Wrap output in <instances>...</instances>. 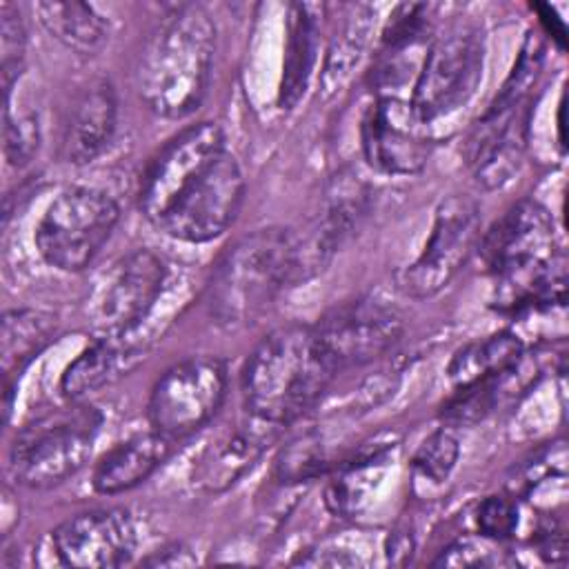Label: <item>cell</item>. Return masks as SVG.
Returning <instances> with one entry per match:
<instances>
[{
	"instance_id": "33",
	"label": "cell",
	"mask_w": 569,
	"mask_h": 569,
	"mask_svg": "<svg viewBox=\"0 0 569 569\" xmlns=\"http://www.w3.org/2000/svg\"><path fill=\"white\" fill-rule=\"evenodd\" d=\"M196 558L189 553L187 547L182 545H171V547H164L162 551H158L156 556L147 558L144 565H160V567H176V565H193Z\"/></svg>"
},
{
	"instance_id": "31",
	"label": "cell",
	"mask_w": 569,
	"mask_h": 569,
	"mask_svg": "<svg viewBox=\"0 0 569 569\" xmlns=\"http://www.w3.org/2000/svg\"><path fill=\"white\" fill-rule=\"evenodd\" d=\"M476 525L480 536L491 542L509 540L518 529V505L505 493L487 496L476 509Z\"/></svg>"
},
{
	"instance_id": "24",
	"label": "cell",
	"mask_w": 569,
	"mask_h": 569,
	"mask_svg": "<svg viewBox=\"0 0 569 569\" xmlns=\"http://www.w3.org/2000/svg\"><path fill=\"white\" fill-rule=\"evenodd\" d=\"M56 316L36 309H13L2 318V371L24 367L56 333Z\"/></svg>"
},
{
	"instance_id": "22",
	"label": "cell",
	"mask_w": 569,
	"mask_h": 569,
	"mask_svg": "<svg viewBox=\"0 0 569 569\" xmlns=\"http://www.w3.org/2000/svg\"><path fill=\"white\" fill-rule=\"evenodd\" d=\"M42 27L64 47L80 56H93L102 49L109 22L87 2H40L36 7Z\"/></svg>"
},
{
	"instance_id": "25",
	"label": "cell",
	"mask_w": 569,
	"mask_h": 569,
	"mask_svg": "<svg viewBox=\"0 0 569 569\" xmlns=\"http://www.w3.org/2000/svg\"><path fill=\"white\" fill-rule=\"evenodd\" d=\"M436 7L427 2L398 4L382 29V56L400 58L407 49L416 47L431 31Z\"/></svg>"
},
{
	"instance_id": "12",
	"label": "cell",
	"mask_w": 569,
	"mask_h": 569,
	"mask_svg": "<svg viewBox=\"0 0 569 569\" xmlns=\"http://www.w3.org/2000/svg\"><path fill=\"white\" fill-rule=\"evenodd\" d=\"M222 153L224 138L216 122H198L180 131L160 149L142 176L138 204L144 218L158 224L178 193Z\"/></svg>"
},
{
	"instance_id": "7",
	"label": "cell",
	"mask_w": 569,
	"mask_h": 569,
	"mask_svg": "<svg viewBox=\"0 0 569 569\" xmlns=\"http://www.w3.org/2000/svg\"><path fill=\"white\" fill-rule=\"evenodd\" d=\"M485 62V40L478 27L456 22L429 44L411 89L409 107L422 124L460 109L476 91Z\"/></svg>"
},
{
	"instance_id": "28",
	"label": "cell",
	"mask_w": 569,
	"mask_h": 569,
	"mask_svg": "<svg viewBox=\"0 0 569 569\" xmlns=\"http://www.w3.org/2000/svg\"><path fill=\"white\" fill-rule=\"evenodd\" d=\"M4 156L13 167H24L38 151L40 129L38 118L31 111H18L9 98H4Z\"/></svg>"
},
{
	"instance_id": "17",
	"label": "cell",
	"mask_w": 569,
	"mask_h": 569,
	"mask_svg": "<svg viewBox=\"0 0 569 569\" xmlns=\"http://www.w3.org/2000/svg\"><path fill=\"white\" fill-rule=\"evenodd\" d=\"M278 425H271L253 413L222 429L211 445L204 447L196 469L193 482L204 491L229 489L269 447L276 438Z\"/></svg>"
},
{
	"instance_id": "20",
	"label": "cell",
	"mask_w": 569,
	"mask_h": 569,
	"mask_svg": "<svg viewBox=\"0 0 569 569\" xmlns=\"http://www.w3.org/2000/svg\"><path fill=\"white\" fill-rule=\"evenodd\" d=\"M171 453V438L158 431L133 436L109 449L93 469V489L107 496L147 480Z\"/></svg>"
},
{
	"instance_id": "26",
	"label": "cell",
	"mask_w": 569,
	"mask_h": 569,
	"mask_svg": "<svg viewBox=\"0 0 569 569\" xmlns=\"http://www.w3.org/2000/svg\"><path fill=\"white\" fill-rule=\"evenodd\" d=\"M458 453H460V445H458L453 429L442 427L420 442V447L413 453L411 465H413V471L422 480L440 485L453 471Z\"/></svg>"
},
{
	"instance_id": "30",
	"label": "cell",
	"mask_w": 569,
	"mask_h": 569,
	"mask_svg": "<svg viewBox=\"0 0 569 569\" xmlns=\"http://www.w3.org/2000/svg\"><path fill=\"white\" fill-rule=\"evenodd\" d=\"M358 13H360V7H353V16H349L347 24L342 27L340 38L329 49L325 78H322L325 84L333 82L331 87H338L340 80L349 73V69L358 62L360 49L365 44V33H367V22H362Z\"/></svg>"
},
{
	"instance_id": "3",
	"label": "cell",
	"mask_w": 569,
	"mask_h": 569,
	"mask_svg": "<svg viewBox=\"0 0 569 569\" xmlns=\"http://www.w3.org/2000/svg\"><path fill=\"white\" fill-rule=\"evenodd\" d=\"M336 373L313 327H280L260 340L242 367L244 407L271 425H291L320 402Z\"/></svg>"
},
{
	"instance_id": "4",
	"label": "cell",
	"mask_w": 569,
	"mask_h": 569,
	"mask_svg": "<svg viewBox=\"0 0 569 569\" xmlns=\"http://www.w3.org/2000/svg\"><path fill=\"white\" fill-rule=\"evenodd\" d=\"M296 284L300 269L293 229H258L220 256L207 284V307L220 327L242 329Z\"/></svg>"
},
{
	"instance_id": "11",
	"label": "cell",
	"mask_w": 569,
	"mask_h": 569,
	"mask_svg": "<svg viewBox=\"0 0 569 569\" xmlns=\"http://www.w3.org/2000/svg\"><path fill=\"white\" fill-rule=\"evenodd\" d=\"M316 336L338 371L385 356L402 336V316L373 298L342 302L316 325Z\"/></svg>"
},
{
	"instance_id": "1",
	"label": "cell",
	"mask_w": 569,
	"mask_h": 569,
	"mask_svg": "<svg viewBox=\"0 0 569 569\" xmlns=\"http://www.w3.org/2000/svg\"><path fill=\"white\" fill-rule=\"evenodd\" d=\"M478 251L493 276V305L500 311L565 302L567 260L556 247L553 218L536 200L509 207L478 240Z\"/></svg>"
},
{
	"instance_id": "14",
	"label": "cell",
	"mask_w": 569,
	"mask_h": 569,
	"mask_svg": "<svg viewBox=\"0 0 569 569\" xmlns=\"http://www.w3.org/2000/svg\"><path fill=\"white\" fill-rule=\"evenodd\" d=\"M533 111V98L518 102H491L473 124L465 142V160L478 184L498 189L518 171Z\"/></svg>"
},
{
	"instance_id": "29",
	"label": "cell",
	"mask_w": 569,
	"mask_h": 569,
	"mask_svg": "<svg viewBox=\"0 0 569 569\" xmlns=\"http://www.w3.org/2000/svg\"><path fill=\"white\" fill-rule=\"evenodd\" d=\"M27 31L18 7L11 2L0 4V58H2V87L4 91L18 84L24 62Z\"/></svg>"
},
{
	"instance_id": "5",
	"label": "cell",
	"mask_w": 569,
	"mask_h": 569,
	"mask_svg": "<svg viewBox=\"0 0 569 569\" xmlns=\"http://www.w3.org/2000/svg\"><path fill=\"white\" fill-rule=\"evenodd\" d=\"M102 418L78 405L27 422L9 449V473L18 485L49 489L78 473L91 456Z\"/></svg>"
},
{
	"instance_id": "23",
	"label": "cell",
	"mask_w": 569,
	"mask_h": 569,
	"mask_svg": "<svg viewBox=\"0 0 569 569\" xmlns=\"http://www.w3.org/2000/svg\"><path fill=\"white\" fill-rule=\"evenodd\" d=\"M522 356L525 347L520 338L509 331H500L462 347L449 365V378L456 387H462L480 378L500 376L516 369L522 362Z\"/></svg>"
},
{
	"instance_id": "19",
	"label": "cell",
	"mask_w": 569,
	"mask_h": 569,
	"mask_svg": "<svg viewBox=\"0 0 569 569\" xmlns=\"http://www.w3.org/2000/svg\"><path fill=\"white\" fill-rule=\"evenodd\" d=\"M142 353L144 347L142 342L133 340V333L100 336L64 369L60 378V391L69 400H80L82 396L118 380L140 358H144Z\"/></svg>"
},
{
	"instance_id": "21",
	"label": "cell",
	"mask_w": 569,
	"mask_h": 569,
	"mask_svg": "<svg viewBox=\"0 0 569 569\" xmlns=\"http://www.w3.org/2000/svg\"><path fill=\"white\" fill-rule=\"evenodd\" d=\"M318 4L296 2L289 7L287 18V47L282 62V80L278 91V104L282 109L296 107L302 98L313 62H316V44H318Z\"/></svg>"
},
{
	"instance_id": "18",
	"label": "cell",
	"mask_w": 569,
	"mask_h": 569,
	"mask_svg": "<svg viewBox=\"0 0 569 569\" xmlns=\"http://www.w3.org/2000/svg\"><path fill=\"white\" fill-rule=\"evenodd\" d=\"M118 122V100L109 80L89 82L76 98L64 136L62 156L69 164L93 162L111 142Z\"/></svg>"
},
{
	"instance_id": "6",
	"label": "cell",
	"mask_w": 569,
	"mask_h": 569,
	"mask_svg": "<svg viewBox=\"0 0 569 569\" xmlns=\"http://www.w3.org/2000/svg\"><path fill=\"white\" fill-rule=\"evenodd\" d=\"M120 209L111 196L91 187L60 191L36 229L40 256L60 271H82L109 240Z\"/></svg>"
},
{
	"instance_id": "2",
	"label": "cell",
	"mask_w": 569,
	"mask_h": 569,
	"mask_svg": "<svg viewBox=\"0 0 569 569\" xmlns=\"http://www.w3.org/2000/svg\"><path fill=\"white\" fill-rule=\"evenodd\" d=\"M216 51V22L202 4L167 11L147 38L136 82L144 104L162 118L193 113L209 84Z\"/></svg>"
},
{
	"instance_id": "34",
	"label": "cell",
	"mask_w": 569,
	"mask_h": 569,
	"mask_svg": "<svg viewBox=\"0 0 569 569\" xmlns=\"http://www.w3.org/2000/svg\"><path fill=\"white\" fill-rule=\"evenodd\" d=\"M413 553V538L407 531H396L389 538V547H387V558L393 565H407L411 560Z\"/></svg>"
},
{
	"instance_id": "9",
	"label": "cell",
	"mask_w": 569,
	"mask_h": 569,
	"mask_svg": "<svg viewBox=\"0 0 569 569\" xmlns=\"http://www.w3.org/2000/svg\"><path fill=\"white\" fill-rule=\"evenodd\" d=\"M480 240V207L471 196L453 193L436 207L433 227L422 253L398 273V287L411 298L445 289L469 260Z\"/></svg>"
},
{
	"instance_id": "32",
	"label": "cell",
	"mask_w": 569,
	"mask_h": 569,
	"mask_svg": "<svg viewBox=\"0 0 569 569\" xmlns=\"http://www.w3.org/2000/svg\"><path fill=\"white\" fill-rule=\"evenodd\" d=\"M498 562H500L498 553L491 551L487 542H476L471 538H460L451 542L433 560L436 567H491Z\"/></svg>"
},
{
	"instance_id": "27",
	"label": "cell",
	"mask_w": 569,
	"mask_h": 569,
	"mask_svg": "<svg viewBox=\"0 0 569 569\" xmlns=\"http://www.w3.org/2000/svg\"><path fill=\"white\" fill-rule=\"evenodd\" d=\"M327 467L329 460L320 438L309 433L289 442V447L282 449L276 460V476L282 482H300L320 476Z\"/></svg>"
},
{
	"instance_id": "10",
	"label": "cell",
	"mask_w": 569,
	"mask_h": 569,
	"mask_svg": "<svg viewBox=\"0 0 569 569\" xmlns=\"http://www.w3.org/2000/svg\"><path fill=\"white\" fill-rule=\"evenodd\" d=\"M242 196V169L224 151L178 193L156 227L184 242L213 240L236 220Z\"/></svg>"
},
{
	"instance_id": "8",
	"label": "cell",
	"mask_w": 569,
	"mask_h": 569,
	"mask_svg": "<svg viewBox=\"0 0 569 569\" xmlns=\"http://www.w3.org/2000/svg\"><path fill=\"white\" fill-rule=\"evenodd\" d=\"M227 393V367L213 356H193L169 367L149 396L153 431L171 440L204 427L220 409Z\"/></svg>"
},
{
	"instance_id": "13",
	"label": "cell",
	"mask_w": 569,
	"mask_h": 569,
	"mask_svg": "<svg viewBox=\"0 0 569 569\" xmlns=\"http://www.w3.org/2000/svg\"><path fill=\"white\" fill-rule=\"evenodd\" d=\"M167 278L164 262L149 249L122 256L96 293L93 322L100 336L136 333L158 302Z\"/></svg>"
},
{
	"instance_id": "16",
	"label": "cell",
	"mask_w": 569,
	"mask_h": 569,
	"mask_svg": "<svg viewBox=\"0 0 569 569\" xmlns=\"http://www.w3.org/2000/svg\"><path fill=\"white\" fill-rule=\"evenodd\" d=\"M56 556L78 569H109L131 560L136 527L124 509H96L78 513L56 527Z\"/></svg>"
},
{
	"instance_id": "15",
	"label": "cell",
	"mask_w": 569,
	"mask_h": 569,
	"mask_svg": "<svg viewBox=\"0 0 569 569\" xmlns=\"http://www.w3.org/2000/svg\"><path fill=\"white\" fill-rule=\"evenodd\" d=\"M365 158L371 167L393 176H411L427 167L433 140L398 96H380L367 109L360 124Z\"/></svg>"
}]
</instances>
